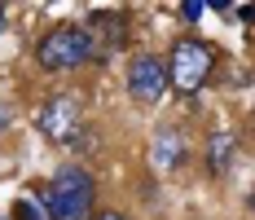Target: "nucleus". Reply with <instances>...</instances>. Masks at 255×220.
I'll list each match as a JSON object with an SVG mask.
<instances>
[{
    "mask_svg": "<svg viewBox=\"0 0 255 220\" xmlns=\"http://www.w3.org/2000/svg\"><path fill=\"white\" fill-rule=\"evenodd\" d=\"M93 203H97V190L84 168H62L40 194V207L49 220H88Z\"/></svg>",
    "mask_w": 255,
    "mask_h": 220,
    "instance_id": "obj_1",
    "label": "nucleus"
},
{
    "mask_svg": "<svg viewBox=\"0 0 255 220\" xmlns=\"http://www.w3.org/2000/svg\"><path fill=\"white\" fill-rule=\"evenodd\" d=\"M211 62H216L211 44H203L198 35H185L167 57V84H176V93H198L211 79Z\"/></svg>",
    "mask_w": 255,
    "mask_h": 220,
    "instance_id": "obj_2",
    "label": "nucleus"
},
{
    "mask_svg": "<svg viewBox=\"0 0 255 220\" xmlns=\"http://www.w3.org/2000/svg\"><path fill=\"white\" fill-rule=\"evenodd\" d=\"M88 57H93L88 26H57V31H49L40 40V49H35V62L44 71H75L79 62H88Z\"/></svg>",
    "mask_w": 255,
    "mask_h": 220,
    "instance_id": "obj_3",
    "label": "nucleus"
},
{
    "mask_svg": "<svg viewBox=\"0 0 255 220\" xmlns=\"http://www.w3.org/2000/svg\"><path fill=\"white\" fill-rule=\"evenodd\" d=\"M35 128L57 141V146H71L79 132H84V119H79V101L75 97H49L40 106V115H35Z\"/></svg>",
    "mask_w": 255,
    "mask_h": 220,
    "instance_id": "obj_4",
    "label": "nucleus"
},
{
    "mask_svg": "<svg viewBox=\"0 0 255 220\" xmlns=\"http://www.w3.org/2000/svg\"><path fill=\"white\" fill-rule=\"evenodd\" d=\"M163 93H167V62H158L154 53L132 57V66H128V97L136 106H154Z\"/></svg>",
    "mask_w": 255,
    "mask_h": 220,
    "instance_id": "obj_5",
    "label": "nucleus"
},
{
    "mask_svg": "<svg viewBox=\"0 0 255 220\" xmlns=\"http://www.w3.org/2000/svg\"><path fill=\"white\" fill-rule=\"evenodd\" d=\"M150 159H154V168H158V172L180 168V163H185V137L172 132V128H163V132L154 137V146H150Z\"/></svg>",
    "mask_w": 255,
    "mask_h": 220,
    "instance_id": "obj_6",
    "label": "nucleus"
},
{
    "mask_svg": "<svg viewBox=\"0 0 255 220\" xmlns=\"http://www.w3.org/2000/svg\"><path fill=\"white\" fill-rule=\"evenodd\" d=\"M233 159H238V141H233L229 132H216L211 141H207V168L216 172V176H225L233 168Z\"/></svg>",
    "mask_w": 255,
    "mask_h": 220,
    "instance_id": "obj_7",
    "label": "nucleus"
},
{
    "mask_svg": "<svg viewBox=\"0 0 255 220\" xmlns=\"http://www.w3.org/2000/svg\"><path fill=\"white\" fill-rule=\"evenodd\" d=\"M13 220H49V216H44V207H40V203L18 198V203H13Z\"/></svg>",
    "mask_w": 255,
    "mask_h": 220,
    "instance_id": "obj_8",
    "label": "nucleus"
},
{
    "mask_svg": "<svg viewBox=\"0 0 255 220\" xmlns=\"http://www.w3.org/2000/svg\"><path fill=\"white\" fill-rule=\"evenodd\" d=\"M180 18H185V22H198V18H203V4H180Z\"/></svg>",
    "mask_w": 255,
    "mask_h": 220,
    "instance_id": "obj_9",
    "label": "nucleus"
},
{
    "mask_svg": "<svg viewBox=\"0 0 255 220\" xmlns=\"http://www.w3.org/2000/svg\"><path fill=\"white\" fill-rule=\"evenodd\" d=\"M9 123H13V110H9V106H4V101H0V132H4V128H9Z\"/></svg>",
    "mask_w": 255,
    "mask_h": 220,
    "instance_id": "obj_10",
    "label": "nucleus"
},
{
    "mask_svg": "<svg viewBox=\"0 0 255 220\" xmlns=\"http://www.w3.org/2000/svg\"><path fill=\"white\" fill-rule=\"evenodd\" d=\"M97 220H128V216H119V212H102Z\"/></svg>",
    "mask_w": 255,
    "mask_h": 220,
    "instance_id": "obj_11",
    "label": "nucleus"
},
{
    "mask_svg": "<svg viewBox=\"0 0 255 220\" xmlns=\"http://www.w3.org/2000/svg\"><path fill=\"white\" fill-rule=\"evenodd\" d=\"M247 207H251V212H255V190H251V198H247Z\"/></svg>",
    "mask_w": 255,
    "mask_h": 220,
    "instance_id": "obj_12",
    "label": "nucleus"
},
{
    "mask_svg": "<svg viewBox=\"0 0 255 220\" xmlns=\"http://www.w3.org/2000/svg\"><path fill=\"white\" fill-rule=\"evenodd\" d=\"M0 26H4V9H0Z\"/></svg>",
    "mask_w": 255,
    "mask_h": 220,
    "instance_id": "obj_13",
    "label": "nucleus"
}]
</instances>
